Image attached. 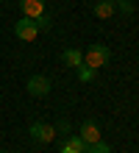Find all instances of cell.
<instances>
[{
  "mask_svg": "<svg viewBox=\"0 0 139 153\" xmlns=\"http://www.w3.org/2000/svg\"><path fill=\"white\" fill-rule=\"evenodd\" d=\"M75 73H78V81H81V84H89V81L95 78V73H97V70H92V67H86V64H81Z\"/></svg>",
  "mask_w": 139,
  "mask_h": 153,
  "instance_id": "10",
  "label": "cell"
},
{
  "mask_svg": "<svg viewBox=\"0 0 139 153\" xmlns=\"http://www.w3.org/2000/svg\"><path fill=\"white\" fill-rule=\"evenodd\" d=\"M28 95L48 97L50 95V78L48 75H31V78H28Z\"/></svg>",
  "mask_w": 139,
  "mask_h": 153,
  "instance_id": "4",
  "label": "cell"
},
{
  "mask_svg": "<svg viewBox=\"0 0 139 153\" xmlns=\"http://www.w3.org/2000/svg\"><path fill=\"white\" fill-rule=\"evenodd\" d=\"M114 0H97L95 3V17H100V20H109L111 14H114Z\"/></svg>",
  "mask_w": 139,
  "mask_h": 153,
  "instance_id": "9",
  "label": "cell"
},
{
  "mask_svg": "<svg viewBox=\"0 0 139 153\" xmlns=\"http://www.w3.org/2000/svg\"><path fill=\"white\" fill-rule=\"evenodd\" d=\"M20 8H22V17L39 20V17L45 14V0H20Z\"/></svg>",
  "mask_w": 139,
  "mask_h": 153,
  "instance_id": "6",
  "label": "cell"
},
{
  "mask_svg": "<svg viewBox=\"0 0 139 153\" xmlns=\"http://www.w3.org/2000/svg\"><path fill=\"white\" fill-rule=\"evenodd\" d=\"M78 137L86 142V145H95V142H100V125L95 120H83L81 123V134Z\"/></svg>",
  "mask_w": 139,
  "mask_h": 153,
  "instance_id": "5",
  "label": "cell"
},
{
  "mask_svg": "<svg viewBox=\"0 0 139 153\" xmlns=\"http://www.w3.org/2000/svg\"><path fill=\"white\" fill-rule=\"evenodd\" d=\"M109 59H111V50L106 48V45H89L86 53H83V64L92 67V70L106 67V64H109Z\"/></svg>",
  "mask_w": 139,
  "mask_h": 153,
  "instance_id": "1",
  "label": "cell"
},
{
  "mask_svg": "<svg viewBox=\"0 0 139 153\" xmlns=\"http://www.w3.org/2000/svg\"><path fill=\"white\" fill-rule=\"evenodd\" d=\"M0 153H6V150H0Z\"/></svg>",
  "mask_w": 139,
  "mask_h": 153,
  "instance_id": "14",
  "label": "cell"
},
{
  "mask_svg": "<svg viewBox=\"0 0 139 153\" xmlns=\"http://www.w3.org/2000/svg\"><path fill=\"white\" fill-rule=\"evenodd\" d=\"M61 153H86V142L75 134V137H70V139L61 145Z\"/></svg>",
  "mask_w": 139,
  "mask_h": 153,
  "instance_id": "7",
  "label": "cell"
},
{
  "mask_svg": "<svg viewBox=\"0 0 139 153\" xmlns=\"http://www.w3.org/2000/svg\"><path fill=\"white\" fill-rule=\"evenodd\" d=\"M114 3H117V0H114Z\"/></svg>",
  "mask_w": 139,
  "mask_h": 153,
  "instance_id": "15",
  "label": "cell"
},
{
  "mask_svg": "<svg viewBox=\"0 0 139 153\" xmlns=\"http://www.w3.org/2000/svg\"><path fill=\"white\" fill-rule=\"evenodd\" d=\"M114 6H120V11H125V14H131V11H134V3H131V0H117Z\"/></svg>",
  "mask_w": 139,
  "mask_h": 153,
  "instance_id": "12",
  "label": "cell"
},
{
  "mask_svg": "<svg viewBox=\"0 0 139 153\" xmlns=\"http://www.w3.org/2000/svg\"><path fill=\"white\" fill-rule=\"evenodd\" d=\"M61 59H64V64H67V67H75V70L83 64V53L75 50V48H67V50L61 53Z\"/></svg>",
  "mask_w": 139,
  "mask_h": 153,
  "instance_id": "8",
  "label": "cell"
},
{
  "mask_svg": "<svg viewBox=\"0 0 139 153\" xmlns=\"http://www.w3.org/2000/svg\"><path fill=\"white\" fill-rule=\"evenodd\" d=\"M86 153H111V148L100 139V142H95V145H86Z\"/></svg>",
  "mask_w": 139,
  "mask_h": 153,
  "instance_id": "11",
  "label": "cell"
},
{
  "mask_svg": "<svg viewBox=\"0 0 139 153\" xmlns=\"http://www.w3.org/2000/svg\"><path fill=\"white\" fill-rule=\"evenodd\" d=\"M36 25H39V28H45V31H48V28H50V17H45V14H42L39 20H36Z\"/></svg>",
  "mask_w": 139,
  "mask_h": 153,
  "instance_id": "13",
  "label": "cell"
},
{
  "mask_svg": "<svg viewBox=\"0 0 139 153\" xmlns=\"http://www.w3.org/2000/svg\"><path fill=\"white\" fill-rule=\"evenodd\" d=\"M14 33H17V39H22V42H33L39 36V25H36V20L20 17V20L14 22Z\"/></svg>",
  "mask_w": 139,
  "mask_h": 153,
  "instance_id": "2",
  "label": "cell"
},
{
  "mask_svg": "<svg viewBox=\"0 0 139 153\" xmlns=\"http://www.w3.org/2000/svg\"><path fill=\"white\" fill-rule=\"evenodd\" d=\"M28 134H31L33 142L48 145V142H53V137H56V128H53V125H48V123H33L31 128H28Z\"/></svg>",
  "mask_w": 139,
  "mask_h": 153,
  "instance_id": "3",
  "label": "cell"
}]
</instances>
